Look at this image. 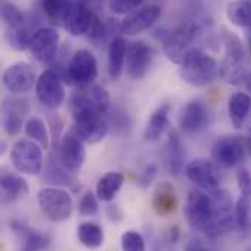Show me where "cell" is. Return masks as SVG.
<instances>
[{
  "instance_id": "44dd1931",
  "label": "cell",
  "mask_w": 251,
  "mask_h": 251,
  "mask_svg": "<svg viewBox=\"0 0 251 251\" xmlns=\"http://www.w3.org/2000/svg\"><path fill=\"white\" fill-rule=\"evenodd\" d=\"M110 131V126L105 116L91 117L82 122H75L72 127V133L76 134L83 143H98L101 142Z\"/></svg>"
},
{
  "instance_id": "836d02e7",
  "label": "cell",
  "mask_w": 251,
  "mask_h": 251,
  "mask_svg": "<svg viewBox=\"0 0 251 251\" xmlns=\"http://www.w3.org/2000/svg\"><path fill=\"white\" fill-rule=\"evenodd\" d=\"M25 134L31 140L38 143L43 149H49V146H50V134H49V130H47V126L44 123V120H41L40 117H32V119H29L26 122Z\"/></svg>"
},
{
  "instance_id": "ee69618b",
  "label": "cell",
  "mask_w": 251,
  "mask_h": 251,
  "mask_svg": "<svg viewBox=\"0 0 251 251\" xmlns=\"http://www.w3.org/2000/svg\"><path fill=\"white\" fill-rule=\"evenodd\" d=\"M184 251H207V249L200 241H191V243H188Z\"/></svg>"
},
{
  "instance_id": "3957f363",
  "label": "cell",
  "mask_w": 251,
  "mask_h": 251,
  "mask_svg": "<svg viewBox=\"0 0 251 251\" xmlns=\"http://www.w3.org/2000/svg\"><path fill=\"white\" fill-rule=\"evenodd\" d=\"M69 110L75 122L105 116L110 110V95L98 85L79 88L69 100Z\"/></svg>"
},
{
  "instance_id": "74e56055",
  "label": "cell",
  "mask_w": 251,
  "mask_h": 251,
  "mask_svg": "<svg viewBox=\"0 0 251 251\" xmlns=\"http://www.w3.org/2000/svg\"><path fill=\"white\" fill-rule=\"evenodd\" d=\"M108 32H110V28H108L97 15H95V18H94V21H92V25H91V29H89V32H88L86 35H88V38H89L92 43L101 44V43L107 38Z\"/></svg>"
},
{
  "instance_id": "277c9868",
  "label": "cell",
  "mask_w": 251,
  "mask_h": 251,
  "mask_svg": "<svg viewBox=\"0 0 251 251\" xmlns=\"http://www.w3.org/2000/svg\"><path fill=\"white\" fill-rule=\"evenodd\" d=\"M222 41L225 46V56L219 64V76L231 85H243L249 76V60L241 40L224 29Z\"/></svg>"
},
{
  "instance_id": "d590c367",
  "label": "cell",
  "mask_w": 251,
  "mask_h": 251,
  "mask_svg": "<svg viewBox=\"0 0 251 251\" xmlns=\"http://www.w3.org/2000/svg\"><path fill=\"white\" fill-rule=\"evenodd\" d=\"M250 197L241 196L234 207V216H235V225L241 232H249L251 228L250 219Z\"/></svg>"
},
{
  "instance_id": "7bdbcfd3",
  "label": "cell",
  "mask_w": 251,
  "mask_h": 251,
  "mask_svg": "<svg viewBox=\"0 0 251 251\" xmlns=\"http://www.w3.org/2000/svg\"><path fill=\"white\" fill-rule=\"evenodd\" d=\"M107 216L113 221V222H120L122 221V218H123V212L120 210V207L119 206H108L107 207Z\"/></svg>"
},
{
  "instance_id": "d6986e66",
  "label": "cell",
  "mask_w": 251,
  "mask_h": 251,
  "mask_svg": "<svg viewBox=\"0 0 251 251\" xmlns=\"http://www.w3.org/2000/svg\"><path fill=\"white\" fill-rule=\"evenodd\" d=\"M85 156L86 152H85L83 142L72 131L66 133L62 137L59 146V158L63 165L72 174H77L85 164Z\"/></svg>"
},
{
  "instance_id": "b9f144b4",
  "label": "cell",
  "mask_w": 251,
  "mask_h": 251,
  "mask_svg": "<svg viewBox=\"0 0 251 251\" xmlns=\"http://www.w3.org/2000/svg\"><path fill=\"white\" fill-rule=\"evenodd\" d=\"M156 174H158V167H156L155 164L146 165V168H145V170L140 173V176H139V180H137L139 186L143 188L149 187V186L152 184V181L155 180Z\"/></svg>"
},
{
  "instance_id": "f35d334b",
  "label": "cell",
  "mask_w": 251,
  "mask_h": 251,
  "mask_svg": "<svg viewBox=\"0 0 251 251\" xmlns=\"http://www.w3.org/2000/svg\"><path fill=\"white\" fill-rule=\"evenodd\" d=\"M98 212V197L92 191H88L82 196L79 201V213L82 216H94Z\"/></svg>"
},
{
  "instance_id": "681fc988",
  "label": "cell",
  "mask_w": 251,
  "mask_h": 251,
  "mask_svg": "<svg viewBox=\"0 0 251 251\" xmlns=\"http://www.w3.org/2000/svg\"><path fill=\"white\" fill-rule=\"evenodd\" d=\"M246 146H247V151L250 152V155H251V137L246 139Z\"/></svg>"
},
{
  "instance_id": "8fae6325",
  "label": "cell",
  "mask_w": 251,
  "mask_h": 251,
  "mask_svg": "<svg viewBox=\"0 0 251 251\" xmlns=\"http://www.w3.org/2000/svg\"><path fill=\"white\" fill-rule=\"evenodd\" d=\"M35 94L38 101L49 107L57 108L60 107L66 100V92L63 86L62 76L54 69L44 70L35 82Z\"/></svg>"
},
{
  "instance_id": "9c48e42d",
  "label": "cell",
  "mask_w": 251,
  "mask_h": 251,
  "mask_svg": "<svg viewBox=\"0 0 251 251\" xmlns=\"http://www.w3.org/2000/svg\"><path fill=\"white\" fill-rule=\"evenodd\" d=\"M246 152V139L235 134L222 136L212 148V158L213 162L221 168H234L244 161Z\"/></svg>"
},
{
  "instance_id": "e575fe53",
  "label": "cell",
  "mask_w": 251,
  "mask_h": 251,
  "mask_svg": "<svg viewBox=\"0 0 251 251\" xmlns=\"http://www.w3.org/2000/svg\"><path fill=\"white\" fill-rule=\"evenodd\" d=\"M31 26L32 24L28 22L26 25L22 26H16V28H7L6 32V40L9 43V46L18 51H24L29 47V41H31Z\"/></svg>"
},
{
  "instance_id": "5b68a950",
  "label": "cell",
  "mask_w": 251,
  "mask_h": 251,
  "mask_svg": "<svg viewBox=\"0 0 251 251\" xmlns=\"http://www.w3.org/2000/svg\"><path fill=\"white\" fill-rule=\"evenodd\" d=\"M203 31L196 22H186L177 28L161 35V43L165 56L171 62L180 64L188 50L194 49V44L200 40Z\"/></svg>"
},
{
  "instance_id": "d4e9b609",
  "label": "cell",
  "mask_w": 251,
  "mask_h": 251,
  "mask_svg": "<svg viewBox=\"0 0 251 251\" xmlns=\"http://www.w3.org/2000/svg\"><path fill=\"white\" fill-rule=\"evenodd\" d=\"M28 183L15 174H0V200L3 203H13L28 194Z\"/></svg>"
},
{
  "instance_id": "6da1fadb",
  "label": "cell",
  "mask_w": 251,
  "mask_h": 251,
  "mask_svg": "<svg viewBox=\"0 0 251 251\" xmlns=\"http://www.w3.org/2000/svg\"><path fill=\"white\" fill-rule=\"evenodd\" d=\"M184 215L188 226L200 234H204L210 238L219 237L216 225V207L210 194L203 190L194 188L188 193Z\"/></svg>"
},
{
  "instance_id": "484cf974",
  "label": "cell",
  "mask_w": 251,
  "mask_h": 251,
  "mask_svg": "<svg viewBox=\"0 0 251 251\" xmlns=\"http://www.w3.org/2000/svg\"><path fill=\"white\" fill-rule=\"evenodd\" d=\"M251 113V97L246 92H235L228 100L229 120L235 128H241Z\"/></svg>"
},
{
  "instance_id": "f5cc1de1",
  "label": "cell",
  "mask_w": 251,
  "mask_h": 251,
  "mask_svg": "<svg viewBox=\"0 0 251 251\" xmlns=\"http://www.w3.org/2000/svg\"><path fill=\"white\" fill-rule=\"evenodd\" d=\"M250 133H251V128H250Z\"/></svg>"
},
{
  "instance_id": "ac0fdd59",
  "label": "cell",
  "mask_w": 251,
  "mask_h": 251,
  "mask_svg": "<svg viewBox=\"0 0 251 251\" xmlns=\"http://www.w3.org/2000/svg\"><path fill=\"white\" fill-rule=\"evenodd\" d=\"M95 12L79 0H73L63 18L62 26L73 37L86 35L91 29Z\"/></svg>"
},
{
  "instance_id": "7402d4cb",
  "label": "cell",
  "mask_w": 251,
  "mask_h": 251,
  "mask_svg": "<svg viewBox=\"0 0 251 251\" xmlns=\"http://www.w3.org/2000/svg\"><path fill=\"white\" fill-rule=\"evenodd\" d=\"M186 151L181 139V133L177 128H168V137L165 145V161L168 171L173 176H180L184 167Z\"/></svg>"
},
{
  "instance_id": "83f0119b",
  "label": "cell",
  "mask_w": 251,
  "mask_h": 251,
  "mask_svg": "<svg viewBox=\"0 0 251 251\" xmlns=\"http://www.w3.org/2000/svg\"><path fill=\"white\" fill-rule=\"evenodd\" d=\"M128 43L123 37H116L108 46V75L114 79L120 77L125 69L126 53H127Z\"/></svg>"
},
{
  "instance_id": "7dc6e473",
  "label": "cell",
  "mask_w": 251,
  "mask_h": 251,
  "mask_svg": "<svg viewBox=\"0 0 251 251\" xmlns=\"http://www.w3.org/2000/svg\"><path fill=\"white\" fill-rule=\"evenodd\" d=\"M6 152H7V143L3 139H0V156H3Z\"/></svg>"
},
{
  "instance_id": "bcb514c9",
  "label": "cell",
  "mask_w": 251,
  "mask_h": 251,
  "mask_svg": "<svg viewBox=\"0 0 251 251\" xmlns=\"http://www.w3.org/2000/svg\"><path fill=\"white\" fill-rule=\"evenodd\" d=\"M178 238H180V229H178V226H173L170 231V243L176 244L178 241Z\"/></svg>"
},
{
  "instance_id": "e0dca14e",
  "label": "cell",
  "mask_w": 251,
  "mask_h": 251,
  "mask_svg": "<svg viewBox=\"0 0 251 251\" xmlns=\"http://www.w3.org/2000/svg\"><path fill=\"white\" fill-rule=\"evenodd\" d=\"M187 178L199 188L213 191L218 190L221 184V177L218 171V165L213 161L199 158L191 161L186 167Z\"/></svg>"
},
{
  "instance_id": "30bf717a",
  "label": "cell",
  "mask_w": 251,
  "mask_h": 251,
  "mask_svg": "<svg viewBox=\"0 0 251 251\" xmlns=\"http://www.w3.org/2000/svg\"><path fill=\"white\" fill-rule=\"evenodd\" d=\"M59 46H60L59 32L54 28L41 26L32 32L28 49L38 62L51 64L56 62L59 56Z\"/></svg>"
},
{
  "instance_id": "2e32d148",
  "label": "cell",
  "mask_w": 251,
  "mask_h": 251,
  "mask_svg": "<svg viewBox=\"0 0 251 251\" xmlns=\"http://www.w3.org/2000/svg\"><path fill=\"white\" fill-rule=\"evenodd\" d=\"M29 113V102L25 98L10 97L6 98L0 107L1 126L6 134L18 136L24 127V119Z\"/></svg>"
},
{
  "instance_id": "4dcf8cb0",
  "label": "cell",
  "mask_w": 251,
  "mask_h": 251,
  "mask_svg": "<svg viewBox=\"0 0 251 251\" xmlns=\"http://www.w3.org/2000/svg\"><path fill=\"white\" fill-rule=\"evenodd\" d=\"M77 240L83 247L95 250L104 244V231L94 222H83L77 226Z\"/></svg>"
},
{
  "instance_id": "f546056e",
  "label": "cell",
  "mask_w": 251,
  "mask_h": 251,
  "mask_svg": "<svg viewBox=\"0 0 251 251\" xmlns=\"http://www.w3.org/2000/svg\"><path fill=\"white\" fill-rule=\"evenodd\" d=\"M226 16L238 28H244L251 35V0H235L228 4Z\"/></svg>"
},
{
  "instance_id": "f907efd6",
  "label": "cell",
  "mask_w": 251,
  "mask_h": 251,
  "mask_svg": "<svg viewBox=\"0 0 251 251\" xmlns=\"http://www.w3.org/2000/svg\"><path fill=\"white\" fill-rule=\"evenodd\" d=\"M249 46H250V53H251V35L249 37Z\"/></svg>"
},
{
  "instance_id": "8d00e7d4",
  "label": "cell",
  "mask_w": 251,
  "mask_h": 251,
  "mask_svg": "<svg viewBox=\"0 0 251 251\" xmlns=\"http://www.w3.org/2000/svg\"><path fill=\"white\" fill-rule=\"evenodd\" d=\"M123 251H146V241L137 231H126L122 235Z\"/></svg>"
},
{
  "instance_id": "816d5d0a",
  "label": "cell",
  "mask_w": 251,
  "mask_h": 251,
  "mask_svg": "<svg viewBox=\"0 0 251 251\" xmlns=\"http://www.w3.org/2000/svg\"><path fill=\"white\" fill-rule=\"evenodd\" d=\"M246 251H251V246H250V247H249V249H247V250H246Z\"/></svg>"
},
{
  "instance_id": "7c38bea8",
  "label": "cell",
  "mask_w": 251,
  "mask_h": 251,
  "mask_svg": "<svg viewBox=\"0 0 251 251\" xmlns=\"http://www.w3.org/2000/svg\"><path fill=\"white\" fill-rule=\"evenodd\" d=\"M1 82L10 94L24 95L32 91V88H35V82H37L35 70L29 63H13L3 72Z\"/></svg>"
},
{
  "instance_id": "1f68e13d",
  "label": "cell",
  "mask_w": 251,
  "mask_h": 251,
  "mask_svg": "<svg viewBox=\"0 0 251 251\" xmlns=\"http://www.w3.org/2000/svg\"><path fill=\"white\" fill-rule=\"evenodd\" d=\"M37 3L46 19H49L54 25L62 26L63 18L73 0H37Z\"/></svg>"
},
{
  "instance_id": "4fadbf2b",
  "label": "cell",
  "mask_w": 251,
  "mask_h": 251,
  "mask_svg": "<svg viewBox=\"0 0 251 251\" xmlns=\"http://www.w3.org/2000/svg\"><path fill=\"white\" fill-rule=\"evenodd\" d=\"M210 122H212V113L209 107L200 100L187 102L183 107L178 117L180 131L187 136L203 131L206 127H209Z\"/></svg>"
},
{
  "instance_id": "d6a6232c",
  "label": "cell",
  "mask_w": 251,
  "mask_h": 251,
  "mask_svg": "<svg viewBox=\"0 0 251 251\" xmlns=\"http://www.w3.org/2000/svg\"><path fill=\"white\" fill-rule=\"evenodd\" d=\"M0 18L7 25V28L22 26L29 22L26 15L9 0H0Z\"/></svg>"
},
{
  "instance_id": "ffe728a7",
  "label": "cell",
  "mask_w": 251,
  "mask_h": 251,
  "mask_svg": "<svg viewBox=\"0 0 251 251\" xmlns=\"http://www.w3.org/2000/svg\"><path fill=\"white\" fill-rule=\"evenodd\" d=\"M10 228L19 240V251H46L51 244L49 234L31 228L18 219L10 222Z\"/></svg>"
},
{
  "instance_id": "603a6c76",
  "label": "cell",
  "mask_w": 251,
  "mask_h": 251,
  "mask_svg": "<svg viewBox=\"0 0 251 251\" xmlns=\"http://www.w3.org/2000/svg\"><path fill=\"white\" fill-rule=\"evenodd\" d=\"M43 181L51 186H62V187H75L77 184L75 174H72L60 161L59 155H50L46 165Z\"/></svg>"
},
{
  "instance_id": "5bb4252c",
  "label": "cell",
  "mask_w": 251,
  "mask_h": 251,
  "mask_svg": "<svg viewBox=\"0 0 251 251\" xmlns=\"http://www.w3.org/2000/svg\"><path fill=\"white\" fill-rule=\"evenodd\" d=\"M162 10L156 4L140 6L139 9L126 15V18L120 22V32L126 37H133L142 34L152 28V25L159 19Z\"/></svg>"
},
{
  "instance_id": "ab89813d",
  "label": "cell",
  "mask_w": 251,
  "mask_h": 251,
  "mask_svg": "<svg viewBox=\"0 0 251 251\" xmlns=\"http://www.w3.org/2000/svg\"><path fill=\"white\" fill-rule=\"evenodd\" d=\"M145 0H110V9L116 15H128L130 12L139 9Z\"/></svg>"
},
{
  "instance_id": "f6af8a7d",
  "label": "cell",
  "mask_w": 251,
  "mask_h": 251,
  "mask_svg": "<svg viewBox=\"0 0 251 251\" xmlns=\"http://www.w3.org/2000/svg\"><path fill=\"white\" fill-rule=\"evenodd\" d=\"M79 1H82L83 4H86L91 10L100 9L102 6V0H79Z\"/></svg>"
},
{
  "instance_id": "52a82bcc",
  "label": "cell",
  "mask_w": 251,
  "mask_h": 251,
  "mask_svg": "<svg viewBox=\"0 0 251 251\" xmlns=\"http://www.w3.org/2000/svg\"><path fill=\"white\" fill-rule=\"evenodd\" d=\"M60 76L70 85L79 88L89 86L98 77V62L89 50H77L66 64Z\"/></svg>"
},
{
  "instance_id": "cb8c5ba5",
  "label": "cell",
  "mask_w": 251,
  "mask_h": 251,
  "mask_svg": "<svg viewBox=\"0 0 251 251\" xmlns=\"http://www.w3.org/2000/svg\"><path fill=\"white\" fill-rule=\"evenodd\" d=\"M178 197L173 184L164 181L158 184L152 196V209L159 216H168L177 210Z\"/></svg>"
},
{
  "instance_id": "8992f818",
  "label": "cell",
  "mask_w": 251,
  "mask_h": 251,
  "mask_svg": "<svg viewBox=\"0 0 251 251\" xmlns=\"http://www.w3.org/2000/svg\"><path fill=\"white\" fill-rule=\"evenodd\" d=\"M10 162L18 173L38 176L44 167L43 148L31 139H21L10 149Z\"/></svg>"
},
{
  "instance_id": "f1b7e54d",
  "label": "cell",
  "mask_w": 251,
  "mask_h": 251,
  "mask_svg": "<svg viewBox=\"0 0 251 251\" xmlns=\"http://www.w3.org/2000/svg\"><path fill=\"white\" fill-rule=\"evenodd\" d=\"M125 184V176L117 171L104 174L97 183V197L102 201H111Z\"/></svg>"
},
{
  "instance_id": "9a60e30c",
  "label": "cell",
  "mask_w": 251,
  "mask_h": 251,
  "mask_svg": "<svg viewBox=\"0 0 251 251\" xmlns=\"http://www.w3.org/2000/svg\"><path fill=\"white\" fill-rule=\"evenodd\" d=\"M153 59V50L145 41L130 43L126 53L125 69L128 77L139 80L146 76Z\"/></svg>"
},
{
  "instance_id": "60d3db41",
  "label": "cell",
  "mask_w": 251,
  "mask_h": 251,
  "mask_svg": "<svg viewBox=\"0 0 251 251\" xmlns=\"http://www.w3.org/2000/svg\"><path fill=\"white\" fill-rule=\"evenodd\" d=\"M237 183L241 196L251 197V173L249 168H240L237 173Z\"/></svg>"
},
{
  "instance_id": "7a4b0ae2",
  "label": "cell",
  "mask_w": 251,
  "mask_h": 251,
  "mask_svg": "<svg viewBox=\"0 0 251 251\" xmlns=\"http://www.w3.org/2000/svg\"><path fill=\"white\" fill-rule=\"evenodd\" d=\"M180 76L191 86H207L219 76V63L213 56L194 47L180 62Z\"/></svg>"
},
{
  "instance_id": "c3c4849f",
  "label": "cell",
  "mask_w": 251,
  "mask_h": 251,
  "mask_svg": "<svg viewBox=\"0 0 251 251\" xmlns=\"http://www.w3.org/2000/svg\"><path fill=\"white\" fill-rule=\"evenodd\" d=\"M246 86H247V89L251 92V70L249 72V76H247V79H246V83H244Z\"/></svg>"
},
{
  "instance_id": "ba28073f",
  "label": "cell",
  "mask_w": 251,
  "mask_h": 251,
  "mask_svg": "<svg viewBox=\"0 0 251 251\" xmlns=\"http://www.w3.org/2000/svg\"><path fill=\"white\" fill-rule=\"evenodd\" d=\"M37 199L43 215L53 222L67 221L73 212V199L63 188L43 187Z\"/></svg>"
},
{
  "instance_id": "4316f807",
  "label": "cell",
  "mask_w": 251,
  "mask_h": 251,
  "mask_svg": "<svg viewBox=\"0 0 251 251\" xmlns=\"http://www.w3.org/2000/svg\"><path fill=\"white\" fill-rule=\"evenodd\" d=\"M170 113H171L170 104H162L152 113L146 126V130H145V140L148 142L159 140V137L170 127Z\"/></svg>"
}]
</instances>
